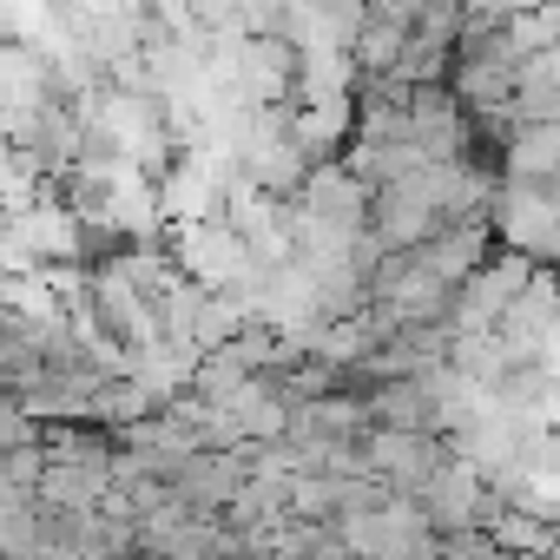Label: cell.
Wrapping results in <instances>:
<instances>
[{
    "label": "cell",
    "instance_id": "cell-1",
    "mask_svg": "<svg viewBox=\"0 0 560 560\" xmlns=\"http://www.w3.org/2000/svg\"><path fill=\"white\" fill-rule=\"evenodd\" d=\"M0 376H8V343H0Z\"/></svg>",
    "mask_w": 560,
    "mask_h": 560
}]
</instances>
